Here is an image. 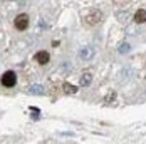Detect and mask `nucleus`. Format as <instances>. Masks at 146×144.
<instances>
[{
  "label": "nucleus",
  "instance_id": "nucleus-7",
  "mask_svg": "<svg viewBox=\"0 0 146 144\" xmlns=\"http://www.w3.org/2000/svg\"><path fill=\"white\" fill-rule=\"evenodd\" d=\"M29 92L34 94V96H40V94H44V86H40V84H32V86L29 87Z\"/></svg>",
  "mask_w": 146,
  "mask_h": 144
},
{
  "label": "nucleus",
  "instance_id": "nucleus-9",
  "mask_svg": "<svg viewBox=\"0 0 146 144\" xmlns=\"http://www.w3.org/2000/svg\"><path fill=\"white\" fill-rule=\"evenodd\" d=\"M62 90H64L66 94H76V92H77V87L72 86V84H69V82H64V84H62Z\"/></svg>",
  "mask_w": 146,
  "mask_h": 144
},
{
  "label": "nucleus",
  "instance_id": "nucleus-2",
  "mask_svg": "<svg viewBox=\"0 0 146 144\" xmlns=\"http://www.w3.org/2000/svg\"><path fill=\"white\" fill-rule=\"evenodd\" d=\"M15 29L17 30H25L29 27V15L27 14H20L15 17Z\"/></svg>",
  "mask_w": 146,
  "mask_h": 144
},
{
  "label": "nucleus",
  "instance_id": "nucleus-1",
  "mask_svg": "<svg viewBox=\"0 0 146 144\" xmlns=\"http://www.w3.org/2000/svg\"><path fill=\"white\" fill-rule=\"evenodd\" d=\"M2 86L5 87H14L15 84H17V74H15L14 71H7L3 72V75H2Z\"/></svg>",
  "mask_w": 146,
  "mask_h": 144
},
{
  "label": "nucleus",
  "instance_id": "nucleus-3",
  "mask_svg": "<svg viewBox=\"0 0 146 144\" xmlns=\"http://www.w3.org/2000/svg\"><path fill=\"white\" fill-rule=\"evenodd\" d=\"M101 10H92V12H89L86 15V22H88L89 25H96V24H99V20H101Z\"/></svg>",
  "mask_w": 146,
  "mask_h": 144
},
{
  "label": "nucleus",
  "instance_id": "nucleus-6",
  "mask_svg": "<svg viewBox=\"0 0 146 144\" xmlns=\"http://www.w3.org/2000/svg\"><path fill=\"white\" fill-rule=\"evenodd\" d=\"M134 22H136V24H145L146 22V10L145 9H139V10L134 14Z\"/></svg>",
  "mask_w": 146,
  "mask_h": 144
},
{
  "label": "nucleus",
  "instance_id": "nucleus-5",
  "mask_svg": "<svg viewBox=\"0 0 146 144\" xmlns=\"http://www.w3.org/2000/svg\"><path fill=\"white\" fill-rule=\"evenodd\" d=\"M35 60H37L39 64H42V65H44V64H47V62L50 60V54H49L47 50H40V52H37V54H35Z\"/></svg>",
  "mask_w": 146,
  "mask_h": 144
},
{
  "label": "nucleus",
  "instance_id": "nucleus-8",
  "mask_svg": "<svg viewBox=\"0 0 146 144\" xmlns=\"http://www.w3.org/2000/svg\"><path fill=\"white\" fill-rule=\"evenodd\" d=\"M91 81H92V75H91L89 72L82 74V75H81V87H88V86H91Z\"/></svg>",
  "mask_w": 146,
  "mask_h": 144
},
{
  "label": "nucleus",
  "instance_id": "nucleus-4",
  "mask_svg": "<svg viewBox=\"0 0 146 144\" xmlns=\"http://www.w3.org/2000/svg\"><path fill=\"white\" fill-rule=\"evenodd\" d=\"M77 55H79V59H82V60H91L92 55H94V49H92V47H89V45L81 47V49H79V52H77Z\"/></svg>",
  "mask_w": 146,
  "mask_h": 144
},
{
  "label": "nucleus",
  "instance_id": "nucleus-10",
  "mask_svg": "<svg viewBox=\"0 0 146 144\" xmlns=\"http://www.w3.org/2000/svg\"><path fill=\"white\" fill-rule=\"evenodd\" d=\"M129 49H131V47H129V44L124 42V44H121V45L117 47V52H119V54H128V52H129Z\"/></svg>",
  "mask_w": 146,
  "mask_h": 144
}]
</instances>
